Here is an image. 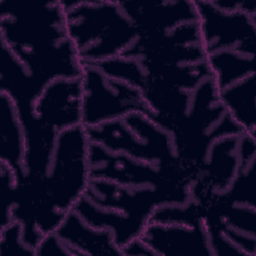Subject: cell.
Returning a JSON list of instances; mask_svg holds the SVG:
<instances>
[{"instance_id": "cell-1", "label": "cell", "mask_w": 256, "mask_h": 256, "mask_svg": "<svg viewBox=\"0 0 256 256\" xmlns=\"http://www.w3.org/2000/svg\"><path fill=\"white\" fill-rule=\"evenodd\" d=\"M66 27L82 64L125 56L139 42L140 32L121 2H61Z\"/></svg>"}, {"instance_id": "cell-4", "label": "cell", "mask_w": 256, "mask_h": 256, "mask_svg": "<svg viewBox=\"0 0 256 256\" xmlns=\"http://www.w3.org/2000/svg\"><path fill=\"white\" fill-rule=\"evenodd\" d=\"M1 162L9 165L18 177L19 183L24 179V162L26 156V133L12 98L1 94Z\"/></svg>"}, {"instance_id": "cell-3", "label": "cell", "mask_w": 256, "mask_h": 256, "mask_svg": "<svg viewBox=\"0 0 256 256\" xmlns=\"http://www.w3.org/2000/svg\"><path fill=\"white\" fill-rule=\"evenodd\" d=\"M81 78L56 79L44 89L34 105L42 124L57 132L82 125Z\"/></svg>"}, {"instance_id": "cell-2", "label": "cell", "mask_w": 256, "mask_h": 256, "mask_svg": "<svg viewBox=\"0 0 256 256\" xmlns=\"http://www.w3.org/2000/svg\"><path fill=\"white\" fill-rule=\"evenodd\" d=\"M83 66L82 125L86 128L118 120L134 112L154 113L139 87L113 78L94 65Z\"/></svg>"}]
</instances>
